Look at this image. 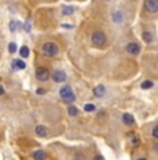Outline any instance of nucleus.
<instances>
[{
    "mask_svg": "<svg viewBox=\"0 0 158 160\" xmlns=\"http://www.w3.org/2000/svg\"><path fill=\"white\" fill-rule=\"evenodd\" d=\"M53 79L56 82H64L67 79V74L61 71V70H56V71L53 72Z\"/></svg>",
    "mask_w": 158,
    "mask_h": 160,
    "instance_id": "obj_7",
    "label": "nucleus"
},
{
    "mask_svg": "<svg viewBox=\"0 0 158 160\" xmlns=\"http://www.w3.org/2000/svg\"><path fill=\"white\" fill-rule=\"evenodd\" d=\"M137 160H147V159H144V158H140V159H137Z\"/></svg>",
    "mask_w": 158,
    "mask_h": 160,
    "instance_id": "obj_29",
    "label": "nucleus"
},
{
    "mask_svg": "<svg viewBox=\"0 0 158 160\" xmlns=\"http://www.w3.org/2000/svg\"><path fill=\"white\" fill-rule=\"evenodd\" d=\"M8 50H10V53H16V52H17V45L11 42V43L8 45Z\"/></svg>",
    "mask_w": 158,
    "mask_h": 160,
    "instance_id": "obj_20",
    "label": "nucleus"
},
{
    "mask_svg": "<svg viewBox=\"0 0 158 160\" xmlns=\"http://www.w3.org/2000/svg\"><path fill=\"white\" fill-rule=\"evenodd\" d=\"M143 41H144L146 43H150V42L153 41V33L148 32V31H144V32H143Z\"/></svg>",
    "mask_w": 158,
    "mask_h": 160,
    "instance_id": "obj_13",
    "label": "nucleus"
},
{
    "mask_svg": "<svg viewBox=\"0 0 158 160\" xmlns=\"http://www.w3.org/2000/svg\"><path fill=\"white\" fill-rule=\"evenodd\" d=\"M85 112H93V110H95V106H93L92 103H87V104H85Z\"/></svg>",
    "mask_w": 158,
    "mask_h": 160,
    "instance_id": "obj_19",
    "label": "nucleus"
},
{
    "mask_svg": "<svg viewBox=\"0 0 158 160\" xmlns=\"http://www.w3.org/2000/svg\"><path fill=\"white\" fill-rule=\"evenodd\" d=\"M74 11H75V7H72V6H65V7L63 8L64 15H71V14H74Z\"/></svg>",
    "mask_w": 158,
    "mask_h": 160,
    "instance_id": "obj_14",
    "label": "nucleus"
},
{
    "mask_svg": "<svg viewBox=\"0 0 158 160\" xmlns=\"http://www.w3.org/2000/svg\"><path fill=\"white\" fill-rule=\"evenodd\" d=\"M36 78L39 79V81H47L49 78H50V72H49V70L46 67H38L36 68Z\"/></svg>",
    "mask_w": 158,
    "mask_h": 160,
    "instance_id": "obj_4",
    "label": "nucleus"
},
{
    "mask_svg": "<svg viewBox=\"0 0 158 160\" xmlns=\"http://www.w3.org/2000/svg\"><path fill=\"white\" fill-rule=\"evenodd\" d=\"M105 41H107V38H105V35L101 32V31H96V32H93L92 42H93L95 46H104Z\"/></svg>",
    "mask_w": 158,
    "mask_h": 160,
    "instance_id": "obj_3",
    "label": "nucleus"
},
{
    "mask_svg": "<svg viewBox=\"0 0 158 160\" xmlns=\"http://www.w3.org/2000/svg\"><path fill=\"white\" fill-rule=\"evenodd\" d=\"M36 93H38V95H43V93H44V89L39 88V89H38V91H36Z\"/></svg>",
    "mask_w": 158,
    "mask_h": 160,
    "instance_id": "obj_24",
    "label": "nucleus"
},
{
    "mask_svg": "<svg viewBox=\"0 0 158 160\" xmlns=\"http://www.w3.org/2000/svg\"><path fill=\"white\" fill-rule=\"evenodd\" d=\"M126 52L130 54H139L140 53V46L137 43H135V42H130V43H128V46H126Z\"/></svg>",
    "mask_w": 158,
    "mask_h": 160,
    "instance_id": "obj_6",
    "label": "nucleus"
},
{
    "mask_svg": "<svg viewBox=\"0 0 158 160\" xmlns=\"http://www.w3.org/2000/svg\"><path fill=\"white\" fill-rule=\"evenodd\" d=\"M20 54L22 57H28L29 56V49L26 48V46H22V48L20 49Z\"/></svg>",
    "mask_w": 158,
    "mask_h": 160,
    "instance_id": "obj_15",
    "label": "nucleus"
},
{
    "mask_svg": "<svg viewBox=\"0 0 158 160\" xmlns=\"http://www.w3.org/2000/svg\"><path fill=\"white\" fill-rule=\"evenodd\" d=\"M35 131H36V135H38V137H46L47 135V130L44 125H38V127L35 128Z\"/></svg>",
    "mask_w": 158,
    "mask_h": 160,
    "instance_id": "obj_10",
    "label": "nucleus"
},
{
    "mask_svg": "<svg viewBox=\"0 0 158 160\" xmlns=\"http://www.w3.org/2000/svg\"><path fill=\"white\" fill-rule=\"evenodd\" d=\"M93 160H104V158H101V156H96Z\"/></svg>",
    "mask_w": 158,
    "mask_h": 160,
    "instance_id": "obj_27",
    "label": "nucleus"
},
{
    "mask_svg": "<svg viewBox=\"0 0 158 160\" xmlns=\"http://www.w3.org/2000/svg\"><path fill=\"white\" fill-rule=\"evenodd\" d=\"M93 93H95L96 98L104 96V93H105V87H104V85H97V87L95 88V91H93Z\"/></svg>",
    "mask_w": 158,
    "mask_h": 160,
    "instance_id": "obj_8",
    "label": "nucleus"
},
{
    "mask_svg": "<svg viewBox=\"0 0 158 160\" xmlns=\"http://www.w3.org/2000/svg\"><path fill=\"white\" fill-rule=\"evenodd\" d=\"M32 156L35 160H44L46 159V153H44L43 150H36V152H33Z\"/></svg>",
    "mask_w": 158,
    "mask_h": 160,
    "instance_id": "obj_11",
    "label": "nucleus"
},
{
    "mask_svg": "<svg viewBox=\"0 0 158 160\" xmlns=\"http://www.w3.org/2000/svg\"><path fill=\"white\" fill-rule=\"evenodd\" d=\"M154 87V82L153 81H144L142 84V89H150Z\"/></svg>",
    "mask_w": 158,
    "mask_h": 160,
    "instance_id": "obj_17",
    "label": "nucleus"
},
{
    "mask_svg": "<svg viewBox=\"0 0 158 160\" xmlns=\"http://www.w3.org/2000/svg\"><path fill=\"white\" fill-rule=\"evenodd\" d=\"M13 67L17 70H24L25 68V63H24L22 60H20V58H16V60L13 61Z\"/></svg>",
    "mask_w": 158,
    "mask_h": 160,
    "instance_id": "obj_12",
    "label": "nucleus"
},
{
    "mask_svg": "<svg viewBox=\"0 0 158 160\" xmlns=\"http://www.w3.org/2000/svg\"><path fill=\"white\" fill-rule=\"evenodd\" d=\"M122 121H123V124H126V125L135 124V118H133V116L129 114V113H125V114L122 116Z\"/></svg>",
    "mask_w": 158,
    "mask_h": 160,
    "instance_id": "obj_9",
    "label": "nucleus"
},
{
    "mask_svg": "<svg viewBox=\"0 0 158 160\" xmlns=\"http://www.w3.org/2000/svg\"><path fill=\"white\" fill-rule=\"evenodd\" d=\"M133 145H135V146L139 145V139H137V138H135V139H133Z\"/></svg>",
    "mask_w": 158,
    "mask_h": 160,
    "instance_id": "obj_25",
    "label": "nucleus"
},
{
    "mask_svg": "<svg viewBox=\"0 0 158 160\" xmlns=\"http://www.w3.org/2000/svg\"><path fill=\"white\" fill-rule=\"evenodd\" d=\"M10 28H11V32H14V31H16V22H14V21H11V22H10Z\"/></svg>",
    "mask_w": 158,
    "mask_h": 160,
    "instance_id": "obj_23",
    "label": "nucleus"
},
{
    "mask_svg": "<svg viewBox=\"0 0 158 160\" xmlns=\"http://www.w3.org/2000/svg\"><path fill=\"white\" fill-rule=\"evenodd\" d=\"M144 8L148 13H157L158 11V0H146Z\"/></svg>",
    "mask_w": 158,
    "mask_h": 160,
    "instance_id": "obj_5",
    "label": "nucleus"
},
{
    "mask_svg": "<svg viewBox=\"0 0 158 160\" xmlns=\"http://www.w3.org/2000/svg\"><path fill=\"white\" fill-rule=\"evenodd\" d=\"M42 53L47 57H54L58 53V48H57V45L53 43V42H47V43H44L43 48H42Z\"/></svg>",
    "mask_w": 158,
    "mask_h": 160,
    "instance_id": "obj_1",
    "label": "nucleus"
},
{
    "mask_svg": "<svg viewBox=\"0 0 158 160\" xmlns=\"http://www.w3.org/2000/svg\"><path fill=\"white\" fill-rule=\"evenodd\" d=\"M153 137L156 138V139H158V125H156V127L153 128Z\"/></svg>",
    "mask_w": 158,
    "mask_h": 160,
    "instance_id": "obj_21",
    "label": "nucleus"
},
{
    "mask_svg": "<svg viewBox=\"0 0 158 160\" xmlns=\"http://www.w3.org/2000/svg\"><path fill=\"white\" fill-rule=\"evenodd\" d=\"M68 113H69V116H77L78 114V109L77 107H74V106H69L68 107Z\"/></svg>",
    "mask_w": 158,
    "mask_h": 160,
    "instance_id": "obj_18",
    "label": "nucleus"
},
{
    "mask_svg": "<svg viewBox=\"0 0 158 160\" xmlns=\"http://www.w3.org/2000/svg\"><path fill=\"white\" fill-rule=\"evenodd\" d=\"M24 28H25L26 32H31V24H29V21H26L25 25H24Z\"/></svg>",
    "mask_w": 158,
    "mask_h": 160,
    "instance_id": "obj_22",
    "label": "nucleus"
},
{
    "mask_svg": "<svg viewBox=\"0 0 158 160\" xmlns=\"http://www.w3.org/2000/svg\"><path fill=\"white\" fill-rule=\"evenodd\" d=\"M60 95H61L63 100L65 103H72L75 100V95H74V92H72V89L69 85H65V87H63L60 89Z\"/></svg>",
    "mask_w": 158,
    "mask_h": 160,
    "instance_id": "obj_2",
    "label": "nucleus"
},
{
    "mask_svg": "<svg viewBox=\"0 0 158 160\" xmlns=\"http://www.w3.org/2000/svg\"><path fill=\"white\" fill-rule=\"evenodd\" d=\"M0 95H4V88L0 85Z\"/></svg>",
    "mask_w": 158,
    "mask_h": 160,
    "instance_id": "obj_26",
    "label": "nucleus"
},
{
    "mask_svg": "<svg viewBox=\"0 0 158 160\" xmlns=\"http://www.w3.org/2000/svg\"><path fill=\"white\" fill-rule=\"evenodd\" d=\"M112 18H114L115 22H121L122 21V13H119V11H117V13L112 14Z\"/></svg>",
    "mask_w": 158,
    "mask_h": 160,
    "instance_id": "obj_16",
    "label": "nucleus"
},
{
    "mask_svg": "<svg viewBox=\"0 0 158 160\" xmlns=\"http://www.w3.org/2000/svg\"><path fill=\"white\" fill-rule=\"evenodd\" d=\"M154 148H156V150H157V152H158V142L156 143V146H154Z\"/></svg>",
    "mask_w": 158,
    "mask_h": 160,
    "instance_id": "obj_28",
    "label": "nucleus"
}]
</instances>
